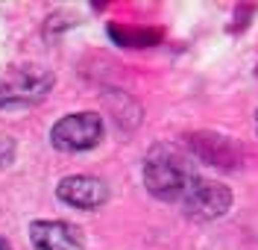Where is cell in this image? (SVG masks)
Returning <instances> with one entry per match:
<instances>
[{"mask_svg": "<svg viewBox=\"0 0 258 250\" xmlns=\"http://www.w3.org/2000/svg\"><path fill=\"white\" fill-rule=\"evenodd\" d=\"M197 168L188 150L176 144H156L144 159V185L153 197L164 203H176L185 197L188 185L197 180Z\"/></svg>", "mask_w": 258, "mask_h": 250, "instance_id": "obj_1", "label": "cell"}, {"mask_svg": "<svg viewBox=\"0 0 258 250\" xmlns=\"http://www.w3.org/2000/svg\"><path fill=\"white\" fill-rule=\"evenodd\" d=\"M56 85V77L47 68L18 65L0 80V109H30L38 106Z\"/></svg>", "mask_w": 258, "mask_h": 250, "instance_id": "obj_2", "label": "cell"}, {"mask_svg": "<svg viewBox=\"0 0 258 250\" xmlns=\"http://www.w3.org/2000/svg\"><path fill=\"white\" fill-rule=\"evenodd\" d=\"M232 203H235V194L229 185L209 180V177H197L188 185L185 197L179 200V209L191 221H217L232 209Z\"/></svg>", "mask_w": 258, "mask_h": 250, "instance_id": "obj_3", "label": "cell"}, {"mask_svg": "<svg viewBox=\"0 0 258 250\" xmlns=\"http://www.w3.org/2000/svg\"><path fill=\"white\" fill-rule=\"evenodd\" d=\"M103 118L100 112H71V115L59 118L50 130V141L56 150L64 153H82L91 150L103 141Z\"/></svg>", "mask_w": 258, "mask_h": 250, "instance_id": "obj_4", "label": "cell"}, {"mask_svg": "<svg viewBox=\"0 0 258 250\" xmlns=\"http://www.w3.org/2000/svg\"><path fill=\"white\" fill-rule=\"evenodd\" d=\"M185 147L191 153V159H200L211 168L220 171H235L243 162V147L223 133H211V130H200V133L185 135Z\"/></svg>", "mask_w": 258, "mask_h": 250, "instance_id": "obj_5", "label": "cell"}, {"mask_svg": "<svg viewBox=\"0 0 258 250\" xmlns=\"http://www.w3.org/2000/svg\"><path fill=\"white\" fill-rule=\"evenodd\" d=\"M56 197L62 203H68V206H74V209L94 212L109 200V185L100 177H91V174H71V177L59 180Z\"/></svg>", "mask_w": 258, "mask_h": 250, "instance_id": "obj_6", "label": "cell"}, {"mask_svg": "<svg viewBox=\"0 0 258 250\" xmlns=\"http://www.w3.org/2000/svg\"><path fill=\"white\" fill-rule=\"evenodd\" d=\"M30 241L35 250H85V235L68 221H32Z\"/></svg>", "mask_w": 258, "mask_h": 250, "instance_id": "obj_7", "label": "cell"}, {"mask_svg": "<svg viewBox=\"0 0 258 250\" xmlns=\"http://www.w3.org/2000/svg\"><path fill=\"white\" fill-rule=\"evenodd\" d=\"M109 35L120 47H153L161 41V30H147V27H120V24H112L109 27Z\"/></svg>", "mask_w": 258, "mask_h": 250, "instance_id": "obj_8", "label": "cell"}, {"mask_svg": "<svg viewBox=\"0 0 258 250\" xmlns=\"http://www.w3.org/2000/svg\"><path fill=\"white\" fill-rule=\"evenodd\" d=\"M0 250H12V244H9V241H6L3 235H0Z\"/></svg>", "mask_w": 258, "mask_h": 250, "instance_id": "obj_9", "label": "cell"}, {"mask_svg": "<svg viewBox=\"0 0 258 250\" xmlns=\"http://www.w3.org/2000/svg\"><path fill=\"white\" fill-rule=\"evenodd\" d=\"M255 130H258V118H255Z\"/></svg>", "mask_w": 258, "mask_h": 250, "instance_id": "obj_10", "label": "cell"}]
</instances>
